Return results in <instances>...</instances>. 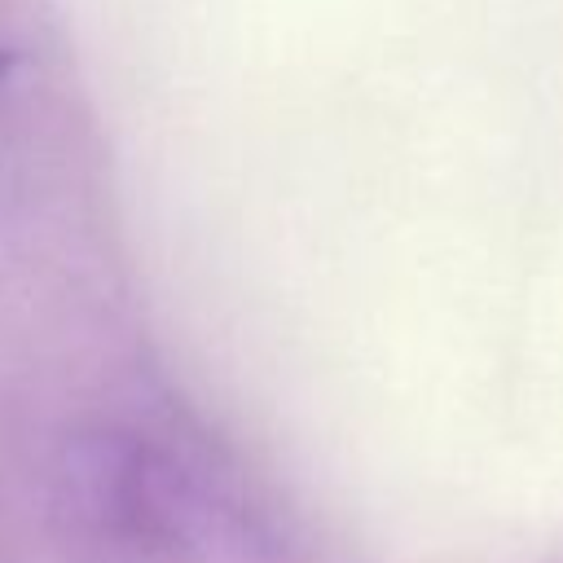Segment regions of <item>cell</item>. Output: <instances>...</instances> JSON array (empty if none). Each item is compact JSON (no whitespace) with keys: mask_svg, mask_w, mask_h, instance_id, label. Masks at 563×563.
I'll return each instance as SVG.
<instances>
[{"mask_svg":"<svg viewBox=\"0 0 563 563\" xmlns=\"http://www.w3.org/2000/svg\"><path fill=\"white\" fill-rule=\"evenodd\" d=\"M62 563H295L251 475L167 405L79 418L48 471Z\"/></svg>","mask_w":563,"mask_h":563,"instance_id":"1","label":"cell"}]
</instances>
